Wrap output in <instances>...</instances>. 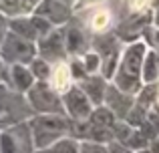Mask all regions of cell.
Wrapping results in <instances>:
<instances>
[{"label":"cell","instance_id":"obj_1","mask_svg":"<svg viewBox=\"0 0 159 153\" xmlns=\"http://www.w3.org/2000/svg\"><path fill=\"white\" fill-rule=\"evenodd\" d=\"M147 44L143 40H137V43H131L123 48L121 52L119 65H117V71L113 75L111 83L117 87L119 91L135 97L137 93L143 87V79H141V73H143V61L145 55H147Z\"/></svg>","mask_w":159,"mask_h":153},{"label":"cell","instance_id":"obj_2","mask_svg":"<svg viewBox=\"0 0 159 153\" xmlns=\"http://www.w3.org/2000/svg\"><path fill=\"white\" fill-rule=\"evenodd\" d=\"M28 127L32 131L34 149H47L52 143L69 137L70 133V119L65 113H48V115H32L28 119Z\"/></svg>","mask_w":159,"mask_h":153},{"label":"cell","instance_id":"obj_3","mask_svg":"<svg viewBox=\"0 0 159 153\" xmlns=\"http://www.w3.org/2000/svg\"><path fill=\"white\" fill-rule=\"evenodd\" d=\"M34 113H32L26 97L0 83V129L16 125V123H24Z\"/></svg>","mask_w":159,"mask_h":153},{"label":"cell","instance_id":"obj_4","mask_svg":"<svg viewBox=\"0 0 159 153\" xmlns=\"http://www.w3.org/2000/svg\"><path fill=\"white\" fill-rule=\"evenodd\" d=\"M36 56V43L18 36L16 32L8 30L0 44V59L6 65H28Z\"/></svg>","mask_w":159,"mask_h":153},{"label":"cell","instance_id":"obj_5","mask_svg":"<svg viewBox=\"0 0 159 153\" xmlns=\"http://www.w3.org/2000/svg\"><path fill=\"white\" fill-rule=\"evenodd\" d=\"M34 115H48V113H65L62 99L51 89L47 81H36L24 95ZM66 115V113H65Z\"/></svg>","mask_w":159,"mask_h":153},{"label":"cell","instance_id":"obj_6","mask_svg":"<svg viewBox=\"0 0 159 153\" xmlns=\"http://www.w3.org/2000/svg\"><path fill=\"white\" fill-rule=\"evenodd\" d=\"M0 153H36L28 121L0 129Z\"/></svg>","mask_w":159,"mask_h":153},{"label":"cell","instance_id":"obj_7","mask_svg":"<svg viewBox=\"0 0 159 153\" xmlns=\"http://www.w3.org/2000/svg\"><path fill=\"white\" fill-rule=\"evenodd\" d=\"M36 56L44 59L48 65H57L61 61H69L65 47V28H52L48 34L36 43Z\"/></svg>","mask_w":159,"mask_h":153},{"label":"cell","instance_id":"obj_8","mask_svg":"<svg viewBox=\"0 0 159 153\" xmlns=\"http://www.w3.org/2000/svg\"><path fill=\"white\" fill-rule=\"evenodd\" d=\"M61 99H62L65 113H66V117H69L70 121H77V123L87 121V119L91 117V113H93V109H95L93 103L89 101V97H87L77 85H75L70 91H66Z\"/></svg>","mask_w":159,"mask_h":153},{"label":"cell","instance_id":"obj_9","mask_svg":"<svg viewBox=\"0 0 159 153\" xmlns=\"http://www.w3.org/2000/svg\"><path fill=\"white\" fill-rule=\"evenodd\" d=\"M79 10H87L85 28L89 30L91 36H99V34H105V32H111L113 22H115V12L107 4H97V6L79 8Z\"/></svg>","mask_w":159,"mask_h":153},{"label":"cell","instance_id":"obj_10","mask_svg":"<svg viewBox=\"0 0 159 153\" xmlns=\"http://www.w3.org/2000/svg\"><path fill=\"white\" fill-rule=\"evenodd\" d=\"M32 14L43 18V20H47L54 28H61V26H66V24H69L70 16H73V10H70V6L58 2V0H40Z\"/></svg>","mask_w":159,"mask_h":153},{"label":"cell","instance_id":"obj_11","mask_svg":"<svg viewBox=\"0 0 159 153\" xmlns=\"http://www.w3.org/2000/svg\"><path fill=\"white\" fill-rule=\"evenodd\" d=\"M103 105H105L107 109L115 115L117 121H125V117H127L129 111H131V107L135 105V97H131V95L119 91L115 85H113V83H109Z\"/></svg>","mask_w":159,"mask_h":153},{"label":"cell","instance_id":"obj_12","mask_svg":"<svg viewBox=\"0 0 159 153\" xmlns=\"http://www.w3.org/2000/svg\"><path fill=\"white\" fill-rule=\"evenodd\" d=\"M62 28H65L66 55H69L70 59H75V56H83L87 51H91V34L83 26L66 24V26H62Z\"/></svg>","mask_w":159,"mask_h":153},{"label":"cell","instance_id":"obj_13","mask_svg":"<svg viewBox=\"0 0 159 153\" xmlns=\"http://www.w3.org/2000/svg\"><path fill=\"white\" fill-rule=\"evenodd\" d=\"M2 83L8 85L12 91H16V93L26 95L28 89H30L36 81H34V77H32V73L28 71L26 65H8Z\"/></svg>","mask_w":159,"mask_h":153},{"label":"cell","instance_id":"obj_14","mask_svg":"<svg viewBox=\"0 0 159 153\" xmlns=\"http://www.w3.org/2000/svg\"><path fill=\"white\" fill-rule=\"evenodd\" d=\"M47 83L51 85V89L58 95V97H62L66 91L73 89L75 87V79H73V73H70L69 61H61V63L52 65L51 77H48Z\"/></svg>","mask_w":159,"mask_h":153},{"label":"cell","instance_id":"obj_15","mask_svg":"<svg viewBox=\"0 0 159 153\" xmlns=\"http://www.w3.org/2000/svg\"><path fill=\"white\" fill-rule=\"evenodd\" d=\"M83 93L89 97V101L93 103V107H101L103 101H105V93H107V85L109 81L101 75H89L85 77L83 81L75 83Z\"/></svg>","mask_w":159,"mask_h":153},{"label":"cell","instance_id":"obj_16","mask_svg":"<svg viewBox=\"0 0 159 153\" xmlns=\"http://www.w3.org/2000/svg\"><path fill=\"white\" fill-rule=\"evenodd\" d=\"M40 0H0V12L8 20L30 16Z\"/></svg>","mask_w":159,"mask_h":153},{"label":"cell","instance_id":"obj_17","mask_svg":"<svg viewBox=\"0 0 159 153\" xmlns=\"http://www.w3.org/2000/svg\"><path fill=\"white\" fill-rule=\"evenodd\" d=\"M141 79H143V85H157V83H159V63H157V52H155V51H151V48H149L147 55H145Z\"/></svg>","mask_w":159,"mask_h":153},{"label":"cell","instance_id":"obj_18","mask_svg":"<svg viewBox=\"0 0 159 153\" xmlns=\"http://www.w3.org/2000/svg\"><path fill=\"white\" fill-rule=\"evenodd\" d=\"M36 153H81V141H77L73 137H62L61 141L52 143L51 147L40 149Z\"/></svg>","mask_w":159,"mask_h":153},{"label":"cell","instance_id":"obj_19","mask_svg":"<svg viewBox=\"0 0 159 153\" xmlns=\"http://www.w3.org/2000/svg\"><path fill=\"white\" fill-rule=\"evenodd\" d=\"M155 99H157V85H143L141 91L135 95V103L147 111L155 107Z\"/></svg>","mask_w":159,"mask_h":153},{"label":"cell","instance_id":"obj_20","mask_svg":"<svg viewBox=\"0 0 159 153\" xmlns=\"http://www.w3.org/2000/svg\"><path fill=\"white\" fill-rule=\"evenodd\" d=\"M28 71L32 73V77H34V81H48V77H51V69L52 65H48L44 59H40V56H34V59L30 61V63L26 65Z\"/></svg>","mask_w":159,"mask_h":153},{"label":"cell","instance_id":"obj_21","mask_svg":"<svg viewBox=\"0 0 159 153\" xmlns=\"http://www.w3.org/2000/svg\"><path fill=\"white\" fill-rule=\"evenodd\" d=\"M83 63V67H85V73L87 75H101V56L97 55V52L91 48V51H87L83 56H79Z\"/></svg>","mask_w":159,"mask_h":153},{"label":"cell","instance_id":"obj_22","mask_svg":"<svg viewBox=\"0 0 159 153\" xmlns=\"http://www.w3.org/2000/svg\"><path fill=\"white\" fill-rule=\"evenodd\" d=\"M141 40L147 44V48H151V51L159 52V28H155L153 24H151V26H147V28L143 30Z\"/></svg>","mask_w":159,"mask_h":153},{"label":"cell","instance_id":"obj_23","mask_svg":"<svg viewBox=\"0 0 159 153\" xmlns=\"http://www.w3.org/2000/svg\"><path fill=\"white\" fill-rule=\"evenodd\" d=\"M153 0H127L129 14H141V12H153Z\"/></svg>","mask_w":159,"mask_h":153},{"label":"cell","instance_id":"obj_24","mask_svg":"<svg viewBox=\"0 0 159 153\" xmlns=\"http://www.w3.org/2000/svg\"><path fill=\"white\" fill-rule=\"evenodd\" d=\"M81 153H107V145H99V143H91V141H81Z\"/></svg>","mask_w":159,"mask_h":153},{"label":"cell","instance_id":"obj_25","mask_svg":"<svg viewBox=\"0 0 159 153\" xmlns=\"http://www.w3.org/2000/svg\"><path fill=\"white\" fill-rule=\"evenodd\" d=\"M107 153H135V151H131L129 147L121 145L117 141H111V143H107Z\"/></svg>","mask_w":159,"mask_h":153},{"label":"cell","instance_id":"obj_26","mask_svg":"<svg viewBox=\"0 0 159 153\" xmlns=\"http://www.w3.org/2000/svg\"><path fill=\"white\" fill-rule=\"evenodd\" d=\"M6 32H8V18L0 12V44H2V40H4V36H6Z\"/></svg>","mask_w":159,"mask_h":153},{"label":"cell","instance_id":"obj_27","mask_svg":"<svg viewBox=\"0 0 159 153\" xmlns=\"http://www.w3.org/2000/svg\"><path fill=\"white\" fill-rule=\"evenodd\" d=\"M153 26L159 28V8H157V10H153Z\"/></svg>","mask_w":159,"mask_h":153},{"label":"cell","instance_id":"obj_28","mask_svg":"<svg viewBox=\"0 0 159 153\" xmlns=\"http://www.w3.org/2000/svg\"><path fill=\"white\" fill-rule=\"evenodd\" d=\"M4 73H6V65H4L2 59H0V83L4 81Z\"/></svg>","mask_w":159,"mask_h":153},{"label":"cell","instance_id":"obj_29","mask_svg":"<svg viewBox=\"0 0 159 153\" xmlns=\"http://www.w3.org/2000/svg\"><path fill=\"white\" fill-rule=\"evenodd\" d=\"M58 2L66 4V6H75V2H77V0H58Z\"/></svg>","mask_w":159,"mask_h":153},{"label":"cell","instance_id":"obj_30","mask_svg":"<svg viewBox=\"0 0 159 153\" xmlns=\"http://www.w3.org/2000/svg\"><path fill=\"white\" fill-rule=\"evenodd\" d=\"M155 111H159V83H157V99H155V107H153Z\"/></svg>","mask_w":159,"mask_h":153},{"label":"cell","instance_id":"obj_31","mask_svg":"<svg viewBox=\"0 0 159 153\" xmlns=\"http://www.w3.org/2000/svg\"><path fill=\"white\" fill-rule=\"evenodd\" d=\"M137 153H153V151H151V149L147 147V149H141V151H137Z\"/></svg>","mask_w":159,"mask_h":153},{"label":"cell","instance_id":"obj_32","mask_svg":"<svg viewBox=\"0 0 159 153\" xmlns=\"http://www.w3.org/2000/svg\"><path fill=\"white\" fill-rule=\"evenodd\" d=\"M157 63H159V52H157Z\"/></svg>","mask_w":159,"mask_h":153}]
</instances>
